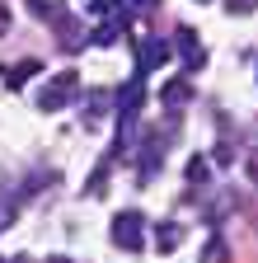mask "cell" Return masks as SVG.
<instances>
[{
    "label": "cell",
    "instance_id": "1",
    "mask_svg": "<svg viewBox=\"0 0 258 263\" xmlns=\"http://www.w3.org/2000/svg\"><path fill=\"white\" fill-rule=\"evenodd\" d=\"M80 99V76L75 71H56L43 89H38V108L43 113H61L66 104H75Z\"/></svg>",
    "mask_w": 258,
    "mask_h": 263
},
{
    "label": "cell",
    "instance_id": "2",
    "mask_svg": "<svg viewBox=\"0 0 258 263\" xmlns=\"http://www.w3.org/2000/svg\"><path fill=\"white\" fill-rule=\"evenodd\" d=\"M108 235H113V245H117V249H127V254H136V249L146 245V216H141L136 207H127V212H117V216H113V230H108Z\"/></svg>",
    "mask_w": 258,
    "mask_h": 263
},
{
    "label": "cell",
    "instance_id": "3",
    "mask_svg": "<svg viewBox=\"0 0 258 263\" xmlns=\"http://www.w3.org/2000/svg\"><path fill=\"white\" fill-rule=\"evenodd\" d=\"M169 52H174V43H165V38H136V76H155L169 61Z\"/></svg>",
    "mask_w": 258,
    "mask_h": 263
},
{
    "label": "cell",
    "instance_id": "4",
    "mask_svg": "<svg viewBox=\"0 0 258 263\" xmlns=\"http://www.w3.org/2000/svg\"><path fill=\"white\" fill-rule=\"evenodd\" d=\"M174 47H178V57H183V71H188V76H197L202 66H207V47L197 43V33H192V28H178V33H174Z\"/></svg>",
    "mask_w": 258,
    "mask_h": 263
},
{
    "label": "cell",
    "instance_id": "5",
    "mask_svg": "<svg viewBox=\"0 0 258 263\" xmlns=\"http://www.w3.org/2000/svg\"><path fill=\"white\" fill-rule=\"evenodd\" d=\"M136 155H141V170H136V179H141V183H150V179H155V170L165 164V137H155V132H150V137L136 146Z\"/></svg>",
    "mask_w": 258,
    "mask_h": 263
},
{
    "label": "cell",
    "instance_id": "6",
    "mask_svg": "<svg viewBox=\"0 0 258 263\" xmlns=\"http://www.w3.org/2000/svg\"><path fill=\"white\" fill-rule=\"evenodd\" d=\"M52 24H56V33H61V47H66V52L85 47V38H89V33H85V24H80V19H71L66 10H52Z\"/></svg>",
    "mask_w": 258,
    "mask_h": 263
},
{
    "label": "cell",
    "instance_id": "7",
    "mask_svg": "<svg viewBox=\"0 0 258 263\" xmlns=\"http://www.w3.org/2000/svg\"><path fill=\"white\" fill-rule=\"evenodd\" d=\"M178 245H183V226H178V221H160V226H155V249H160V254H174Z\"/></svg>",
    "mask_w": 258,
    "mask_h": 263
},
{
    "label": "cell",
    "instance_id": "8",
    "mask_svg": "<svg viewBox=\"0 0 258 263\" xmlns=\"http://www.w3.org/2000/svg\"><path fill=\"white\" fill-rule=\"evenodd\" d=\"M188 99H192V85H188V80H169L165 89H160V104H165L169 113H178Z\"/></svg>",
    "mask_w": 258,
    "mask_h": 263
},
{
    "label": "cell",
    "instance_id": "9",
    "mask_svg": "<svg viewBox=\"0 0 258 263\" xmlns=\"http://www.w3.org/2000/svg\"><path fill=\"white\" fill-rule=\"evenodd\" d=\"M19 188H0V230H10L14 226V216H19Z\"/></svg>",
    "mask_w": 258,
    "mask_h": 263
},
{
    "label": "cell",
    "instance_id": "10",
    "mask_svg": "<svg viewBox=\"0 0 258 263\" xmlns=\"http://www.w3.org/2000/svg\"><path fill=\"white\" fill-rule=\"evenodd\" d=\"M38 71H43L38 61H19V66H10V71H5V85H10V89H24L28 76H38Z\"/></svg>",
    "mask_w": 258,
    "mask_h": 263
},
{
    "label": "cell",
    "instance_id": "11",
    "mask_svg": "<svg viewBox=\"0 0 258 263\" xmlns=\"http://www.w3.org/2000/svg\"><path fill=\"white\" fill-rule=\"evenodd\" d=\"M202 263H230V245H225V235H211L202 245Z\"/></svg>",
    "mask_w": 258,
    "mask_h": 263
},
{
    "label": "cell",
    "instance_id": "12",
    "mask_svg": "<svg viewBox=\"0 0 258 263\" xmlns=\"http://www.w3.org/2000/svg\"><path fill=\"white\" fill-rule=\"evenodd\" d=\"M108 170H113V160H104V164H99V170H94V174H89V188H85L89 197H104V193H108V188H104V183H108Z\"/></svg>",
    "mask_w": 258,
    "mask_h": 263
},
{
    "label": "cell",
    "instance_id": "13",
    "mask_svg": "<svg viewBox=\"0 0 258 263\" xmlns=\"http://www.w3.org/2000/svg\"><path fill=\"white\" fill-rule=\"evenodd\" d=\"M188 183L197 188V193L207 188V160H202V155H192V160H188Z\"/></svg>",
    "mask_w": 258,
    "mask_h": 263
},
{
    "label": "cell",
    "instance_id": "14",
    "mask_svg": "<svg viewBox=\"0 0 258 263\" xmlns=\"http://www.w3.org/2000/svg\"><path fill=\"white\" fill-rule=\"evenodd\" d=\"M258 0H225V14H253Z\"/></svg>",
    "mask_w": 258,
    "mask_h": 263
},
{
    "label": "cell",
    "instance_id": "15",
    "mask_svg": "<svg viewBox=\"0 0 258 263\" xmlns=\"http://www.w3.org/2000/svg\"><path fill=\"white\" fill-rule=\"evenodd\" d=\"M244 174H249V183H258V146L244 155Z\"/></svg>",
    "mask_w": 258,
    "mask_h": 263
},
{
    "label": "cell",
    "instance_id": "16",
    "mask_svg": "<svg viewBox=\"0 0 258 263\" xmlns=\"http://www.w3.org/2000/svg\"><path fill=\"white\" fill-rule=\"evenodd\" d=\"M155 0H127V10H150Z\"/></svg>",
    "mask_w": 258,
    "mask_h": 263
},
{
    "label": "cell",
    "instance_id": "17",
    "mask_svg": "<svg viewBox=\"0 0 258 263\" xmlns=\"http://www.w3.org/2000/svg\"><path fill=\"white\" fill-rule=\"evenodd\" d=\"M47 263H75V258H66V254H52V258H47Z\"/></svg>",
    "mask_w": 258,
    "mask_h": 263
},
{
    "label": "cell",
    "instance_id": "18",
    "mask_svg": "<svg viewBox=\"0 0 258 263\" xmlns=\"http://www.w3.org/2000/svg\"><path fill=\"white\" fill-rule=\"evenodd\" d=\"M14 263H28V258H14Z\"/></svg>",
    "mask_w": 258,
    "mask_h": 263
},
{
    "label": "cell",
    "instance_id": "19",
    "mask_svg": "<svg viewBox=\"0 0 258 263\" xmlns=\"http://www.w3.org/2000/svg\"><path fill=\"white\" fill-rule=\"evenodd\" d=\"M0 263H5V258H0Z\"/></svg>",
    "mask_w": 258,
    "mask_h": 263
}]
</instances>
